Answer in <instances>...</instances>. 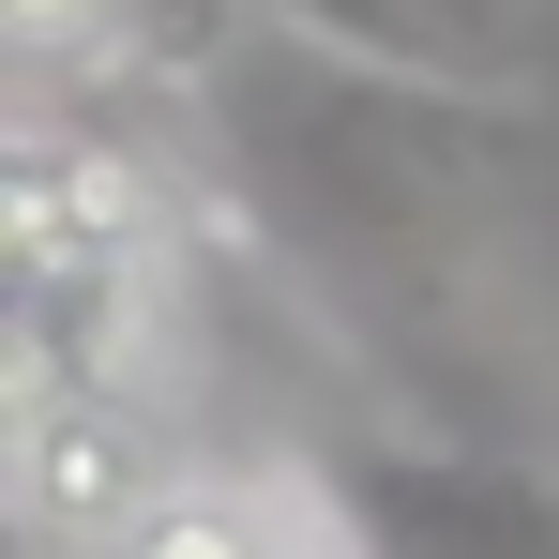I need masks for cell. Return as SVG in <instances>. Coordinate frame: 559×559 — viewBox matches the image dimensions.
Listing matches in <instances>:
<instances>
[{
	"label": "cell",
	"instance_id": "6da1fadb",
	"mask_svg": "<svg viewBox=\"0 0 559 559\" xmlns=\"http://www.w3.org/2000/svg\"><path fill=\"white\" fill-rule=\"evenodd\" d=\"M302 514L333 559H559V468L468 439H348L302 468Z\"/></svg>",
	"mask_w": 559,
	"mask_h": 559
},
{
	"label": "cell",
	"instance_id": "7a4b0ae2",
	"mask_svg": "<svg viewBox=\"0 0 559 559\" xmlns=\"http://www.w3.org/2000/svg\"><path fill=\"white\" fill-rule=\"evenodd\" d=\"M136 182L76 152V136H46V121H0V302H31V287H136Z\"/></svg>",
	"mask_w": 559,
	"mask_h": 559
},
{
	"label": "cell",
	"instance_id": "3957f363",
	"mask_svg": "<svg viewBox=\"0 0 559 559\" xmlns=\"http://www.w3.org/2000/svg\"><path fill=\"white\" fill-rule=\"evenodd\" d=\"M273 31H302L318 61H348L378 92L484 106L530 76V0H273Z\"/></svg>",
	"mask_w": 559,
	"mask_h": 559
},
{
	"label": "cell",
	"instance_id": "277c9868",
	"mask_svg": "<svg viewBox=\"0 0 559 559\" xmlns=\"http://www.w3.org/2000/svg\"><path fill=\"white\" fill-rule=\"evenodd\" d=\"M106 559H333V545L302 499H258V484H152L106 530Z\"/></svg>",
	"mask_w": 559,
	"mask_h": 559
},
{
	"label": "cell",
	"instance_id": "5b68a950",
	"mask_svg": "<svg viewBox=\"0 0 559 559\" xmlns=\"http://www.w3.org/2000/svg\"><path fill=\"white\" fill-rule=\"evenodd\" d=\"M106 31H121V0H0V46H46V61L106 46Z\"/></svg>",
	"mask_w": 559,
	"mask_h": 559
}]
</instances>
